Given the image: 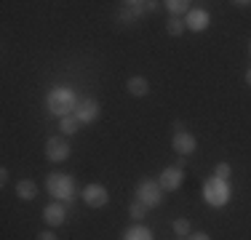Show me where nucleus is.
<instances>
[{
    "mask_svg": "<svg viewBox=\"0 0 251 240\" xmlns=\"http://www.w3.org/2000/svg\"><path fill=\"white\" fill-rule=\"evenodd\" d=\"M77 104H80V99H77V94L73 88L67 86H53L49 96H46V107H49L51 115H56L59 120L67 118V115H75Z\"/></svg>",
    "mask_w": 251,
    "mask_h": 240,
    "instance_id": "f257e3e1",
    "label": "nucleus"
},
{
    "mask_svg": "<svg viewBox=\"0 0 251 240\" xmlns=\"http://www.w3.org/2000/svg\"><path fill=\"white\" fill-rule=\"evenodd\" d=\"M232 197V187L230 182H222V179L211 176L208 182H203V200H206L208 208H225Z\"/></svg>",
    "mask_w": 251,
    "mask_h": 240,
    "instance_id": "f03ea898",
    "label": "nucleus"
},
{
    "mask_svg": "<svg viewBox=\"0 0 251 240\" xmlns=\"http://www.w3.org/2000/svg\"><path fill=\"white\" fill-rule=\"evenodd\" d=\"M46 190H49V195L53 200L67 203V200H73V195H75V179L70 176V173H49Z\"/></svg>",
    "mask_w": 251,
    "mask_h": 240,
    "instance_id": "7ed1b4c3",
    "label": "nucleus"
},
{
    "mask_svg": "<svg viewBox=\"0 0 251 240\" xmlns=\"http://www.w3.org/2000/svg\"><path fill=\"white\" fill-rule=\"evenodd\" d=\"M136 200H139L142 206H147V208H158L160 203H163V190H160L158 182L145 179V182L136 184Z\"/></svg>",
    "mask_w": 251,
    "mask_h": 240,
    "instance_id": "20e7f679",
    "label": "nucleus"
},
{
    "mask_svg": "<svg viewBox=\"0 0 251 240\" xmlns=\"http://www.w3.org/2000/svg\"><path fill=\"white\" fill-rule=\"evenodd\" d=\"M80 197H83V203H86L88 208H104L107 203H110V192H107L104 184H86L80 192Z\"/></svg>",
    "mask_w": 251,
    "mask_h": 240,
    "instance_id": "39448f33",
    "label": "nucleus"
},
{
    "mask_svg": "<svg viewBox=\"0 0 251 240\" xmlns=\"http://www.w3.org/2000/svg\"><path fill=\"white\" fill-rule=\"evenodd\" d=\"M182 182H184V171L179 166H166L163 171H160V176H158V184H160L163 192H176L179 187H182Z\"/></svg>",
    "mask_w": 251,
    "mask_h": 240,
    "instance_id": "423d86ee",
    "label": "nucleus"
},
{
    "mask_svg": "<svg viewBox=\"0 0 251 240\" xmlns=\"http://www.w3.org/2000/svg\"><path fill=\"white\" fill-rule=\"evenodd\" d=\"M46 158H49L51 163H64V160L70 158V142L64 139V136H51V139L46 142Z\"/></svg>",
    "mask_w": 251,
    "mask_h": 240,
    "instance_id": "0eeeda50",
    "label": "nucleus"
},
{
    "mask_svg": "<svg viewBox=\"0 0 251 240\" xmlns=\"http://www.w3.org/2000/svg\"><path fill=\"white\" fill-rule=\"evenodd\" d=\"M171 147H174L176 155H182V158H190V155L198 149V139H195L190 131H179V134H174V139H171Z\"/></svg>",
    "mask_w": 251,
    "mask_h": 240,
    "instance_id": "6e6552de",
    "label": "nucleus"
},
{
    "mask_svg": "<svg viewBox=\"0 0 251 240\" xmlns=\"http://www.w3.org/2000/svg\"><path fill=\"white\" fill-rule=\"evenodd\" d=\"M208 24H211V14L206 8H190V14L184 16V27L190 32H203L208 29Z\"/></svg>",
    "mask_w": 251,
    "mask_h": 240,
    "instance_id": "1a4fd4ad",
    "label": "nucleus"
},
{
    "mask_svg": "<svg viewBox=\"0 0 251 240\" xmlns=\"http://www.w3.org/2000/svg\"><path fill=\"white\" fill-rule=\"evenodd\" d=\"M99 112H101L99 101L88 96V99H80V104H77V110H75V118L80 120V125H88L99 118Z\"/></svg>",
    "mask_w": 251,
    "mask_h": 240,
    "instance_id": "9d476101",
    "label": "nucleus"
},
{
    "mask_svg": "<svg viewBox=\"0 0 251 240\" xmlns=\"http://www.w3.org/2000/svg\"><path fill=\"white\" fill-rule=\"evenodd\" d=\"M64 219H67V208H64V203L53 200V203H49V206L43 208V221L49 224V230H53V227H62Z\"/></svg>",
    "mask_w": 251,
    "mask_h": 240,
    "instance_id": "9b49d317",
    "label": "nucleus"
},
{
    "mask_svg": "<svg viewBox=\"0 0 251 240\" xmlns=\"http://www.w3.org/2000/svg\"><path fill=\"white\" fill-rule=\"evenodd\" d=\"M126 91H128L131 96H136V99H145L147 94H150V80L142 75H134L128 77V83H126Z\"/></svg>",
    "mask_w": 251,
    "mask_h": 240,
    "instance_id": "f8f14e48",
    "label": "nucleus"
},
{
    "mask_svg": "<svg viewBox=\"0 0 251 240\" xmlns=\"http://www.w3.org/2000/svg\"><path fill=\"white\" fill-rule=\"evenodd\" d=\"M16 197L25 200V203L35 200V197H38V184H35L32 179H19V182H16Z\"/></svg>",
    "mask_w": 251,
    "mask_h": 240,
    "instance_id": "ddd939ff",
    "label": "nucleus"
},
{
    "mask_svg": "<svg viewBox=\"0 0 251 240\" xmlns=\"http://www.w3.org/2000/svg\"><path fill=\"white\" fill-rule=\"evenodd\" d=\"M121 240H155V238H152V230H150V227H145V224L139 221V224L128 227V230L123 232Z\"/></svg>",
    "mask_w": 251,
    "mask_h": 240,
    "instance_id": "4468645a",
    "label": "nucleus"
},
{
    "mask_svg": "<svg viewBox=\"0 0 251 240\" xmlns=\"http://www.w3.org/2000/svg\"><path fill=\"white\" fill-rule=\"evenodd\" d=\"M123 5L134 11L136 19H139L142 14H152V11L158 8V3H155V0H128V3H123Z\"/></svg>",
    "mask_w": 251,
    "mask_h": 240,
    "instance_id": "2eb2a0df",
    "label": "nucleus"
},
{
    "mask_svg": "<svg viewBox=\"0 0 251 240\" xmlns=\"http://www.w3.org/2000/svg\"><path fill=\"white\" fill-rule=\"evenodd\" d=\"M190 5H193L190 0H166V11L171 16H179V19L190 14Z\"/></svg>",
    "mask_w": 251,
    "mask_h": 240,
    "instance_id": "dca6fc26",
    "label": "nucleus"
},
{
    "mask_svg": "<svg viewBox=\"0 0 251 240\" xmlns=\"http://www.w3.org/2000/svg\"><path fill=\"white\" fill-rule=\"evenodd\" d=\"M166 32L171 35V38H179V35L187 32V27H184V19H179V16H169V22H166Z\"/></svg>",
    "mask_w": 251,
    "mask_h": 240,
    "instance_id": "f3484780",
    "label": "nucleus"
},
{
    "mask_svg": "<svg viewBox=\"0 0 251 240\" xmlns=\"http://www.w3.org/2000/svg\"><path fill=\"white\" fill-rule=\"evenodd\" d=\"M77 128H80V120L75 115H67V118L59 120V131H62V134H75Z\"/></svg>",
    "mask_w": 251,
    "mask_h": 240,
    "instance_id": "a211bd4d",
    "label": "nucleus"
},
{
    "mask_svg": "<svg viewBox=\"0 0 251 240\" xmlns=\"http://www.w3.org/2000/svg\"><path fill=\"white\" fill-rule=\"evenodd\" d=\"M147 211H150V208H147V206H142L139 200H134V203H131V206H128V216H131V219L136 221V224H139V221H142V219H145V216H147Z\"/></svg>",
    "mask_w": 251,
    "mask_h": 240,
    "instance_id": "6ab92c4d",
    "label": "nucleus"
},
{
    "mask_svg": "<svg viewBox=\"0 0 251 240\" xmlns=\"http://www.w3.org/2000/svg\"><path fill=\"white\" fill-rule=\"evenodd\" d=\"M171 227H174V232L179 238H190V235H193V230H190V219H174V224H171Z\"/></svg>",
    "mask_w": 251,
    "mask_h": 240,
    "instance_id": "aec40b11",
    "label": "nucleus"
},
{
    "mask_svg": "<svg viewBox=\"0 0 251 240\" xmlns=\"http://www.w3.org/2000/svg\"><path fill=\"white\" fill-rule=\"evenodd\" d=\"M134 22H136L134 11H131V8H126V5H123V8L118 11V24H123V27H128V24H134Z\"/></svg>",
    "mask_w": 251,
    "mask_h": 240,
    "instance_id": "412c9836",
    "label": "nucleus"
},
{
    "mask_svg": "<svg viewBox=\"0 0 251 240\" xmlns=\"http://www.w3.org/2000/svg\"><path fill=\"white\" fill-rule=\"evenodd\" d=\"M214 176L222 179V182H230V176H232L230 163H217V168H214Z\"/></svg>",
    "mask_w": 251,
    "mask_h": 240,
    "instance_id": "4be33fe9",
    "label": "nucleus"
},
{
    "mask_svg": "<svg viewBox=\"0 0 251 240\" xmlns=\"http://www.w3.org/2000/svg\"><path fill=\"white\" fill-rule=\"evenodd\" d=\"M35 240H59V238H56V232H53V230H43V232H38V238H35Z\"/></svg>",
    "mask_w": 251,
    "mask_h": 240,
    "instance_id": "5701e85b",
    "label": "nucleus"
},
{
    "mask_svg": "<svg viewBox=\"0 0 251 240\" xmlns=\"http://www.w3.org/2000/svg\"><path fill=\"white\" fill-rule=\"evenodd\" d=\"M187 240H211V235H208V232H193Z\"/></svg>",
    "mask_w": 251,
    "mask_h": 240,
    "instance_id": "b1692460",
    "label": "nucleus"
},
{
    "mask_svg": "<svg viewBox=\"0 0 251 240\" xmlns=\"http://www.w3.org/2000/svg\"><path fill=\"white\" fill-rule=\"evenodd\" d=\"M8 182V168H0V184Z\"/></svg>",
    "mask_w": 251,
    "mask_h": 240,
    "instance_id": "393cba45",
    "label": "nucleus"
},
{
    "mask_svg": "<svg viewBox=\"0 0 251 240\" xmlns=\"http://www.w3.org/2000/svg\"><path fill=\"white\" fill-rule=\"evenodd\" d=\"M235 5H238V8H251V0H238Z\"/></svg>",
    "mask_w": 251,
    "mask_h": 240,
    "instance_id": "a878e982",
    "label": "nucleus"
},
{
    "mask_svg": "<svg viewBox=\"0 0 251 240\" xmlns=\"http://www.w3.org/2000/svg\"><path fill=\"white\" fill-rule=\"evenodd\" d=\"M246 83H249V86H251V67L246 70Z\"/></svg>",
    "mask_w": 251,
    "mask_h": 240,
    "instance_id": "bb28decb",
    "label": "nucleus"
},
{
    "mask_svg": "<svg viewBox=\"0 0 251 240\" xmlns=\"http://www.w3.org/2000/svg\"><path fill=\"white\" fill-rule=\"evenodd\" d=\"M249 53H251V40H249Z\"/></svg>",
    "mask_w": 251,
    "mask_h": 240,
    "instance_id": "cd10ccee",
    "label": "nucleus"
},
{
    "mask_svg": "<svg viewBox=\"0 0 251 240\" xmlns=\"http://www.w3.org/2000/svg\"><path fill=\"white\" fill-rule=\"evenodd\" d=\"M179 240H187V238H179Z\"/></svg>",
    "mask_w": 251,
    "mask_h": 240,
    "instance_id": "c85d7f7f",
    "label": "nucleus"
}]
</instances>
